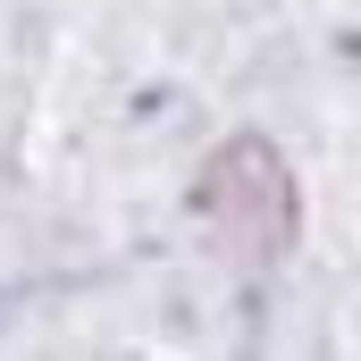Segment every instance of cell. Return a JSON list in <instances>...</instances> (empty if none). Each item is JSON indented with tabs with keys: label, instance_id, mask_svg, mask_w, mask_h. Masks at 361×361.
I'll return each mask as SVG.
<instances>
[{
	"label": "cell",
	"instance_id": "1",
	"mask_svg": "<svg viewBox=\"0 0 361 361\" xmlns=\"http://www.w3.org/2000/svg\"><path fill=\"white\" fill-rule=\"evenodd\" d=\"M193 210H202L210 244L252 277L277 269L302 235V193H294V169L269 135H227L193 177Z\"/></svg>",
	"mask_w": 361,
	"mask_h": 361
}]
</instances>
